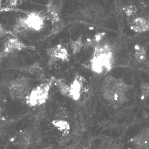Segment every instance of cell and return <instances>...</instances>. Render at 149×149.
Masks as SVG:
<instances>
[{"instance_id":"d4e9b609","label":"cell","mask_w":149,"mask_h":149,"mask_svg":"<svg viewBox=\"0 0 149 149\" xmlns=\"http://www.w3.org/2000/svg\"><path fill=\"white\" fill-rule=\"evenodd\" d=\"M9 2V6L11 7H16L18 5V1H19L14 0V1H10Z\"/></svg>"},{"instance_id":"484cf974","label":"cell","mask_w":149,"mask_h":149,"mask_svg":"<svg viewBox=\"0 0 149 149\" xmlns=\"http://www.w3.org/2000/svg\"><path fill=\"white\" fill-rule=\"evenodd\" d=\"M2 113H3V109L0 105V120H1L2 118Z\"/></svg>"},{"instance_id":"7a4b0ae2","label":"cell","mask_w":149,"mask_h":149,"mask_svg":"<svg viewBox=\"0 0 149 149\" xmlns=\"http://www.w3.org/2000/svg\"><path fill=\"white\" fill-rule=\"evenodd\" d=\"M91 62L93 72L99 74L109 72L111 70L113 63L111 47L106 44H99L95 47Z\"/></svg>"},{"instance_id":"5b68a950","label":"cell","mask_w":149,"mask_h":149,"mask_svg":"<svg viewBox=\"0 0 149 149\" xmlns=\"http://www.w3.org/2000/svg\"><path fill=\"white\" fill-rule=\"evenodd\" d=\"M130 86L123 81L117 79L111 75L108 76L105 79L103 91H108L114 96V103L122 104L126 99L125 94L130 89Z\"/></svg>"},{"instance_id":"30bf717a","label":"cell","mask_w":149,"mask_h":149,"mask_svg":"<svg viewBox=\"0 0 149 149\" xmlns=\"http://www.w3.org/2000/svg\"><path fill=\"white\" fill-rule=\"evenodd\" d=\"M17 70L23 73L35 76L40 80H44L45 79L44 70L41 66L40 64L37 61L31 65L21 66L17 68Z\"/></svg>"},{"instance_id":"ba28073f","label":"cell","mask_w":149,"mask_h":149,"mask_svg":"<svg viewBox=\"0 0 149 149\" xmlns=\"http://www.w3.org/2000/svg\"><path fill=\"white\" fill-rule=\"evenodd\" d=\"M25 49L35 50V47L26 45L16 37L9 38L5 41L2 51L6 54Z\"/></svg>"},{"instance_id":"277c9868","label":"cell","mask_w":149,"mask_h":149,"mask_svg":"<svg viewBox=\"0 0 149 149\" xmlns=\"http://www.w3.org/2000/svg\"><path fill=\"white\" fill-rule=\"evenodd\" d=\"M54 77L45 81L43 83L33 88L26 98V104L29 107H36L44 104L49 97V93Z\"/></svg>"},{"instance_id":"9a60e30c","label":"cell","mask_w":149,"mask_h":149,"mask_svg":"<svg viewBox=\"0 0 149 149\" xmlns=\"http://www.w3.org/2000/svg\"><path fill=\"white\" fill-rule=\"evenodd\" d=\"M135 57L140 63H144L146 59V52L144 47L136 45L135 46Z\"/></svg>"},{"instance_id":"cb8c5ba5","label":"cell","mask_w":149,"mask_h":149,"mask_svg":"<svg viewBox=\"0 0 149 149\" xmlns=\"http://www.w3.org/2000/svg\"><path fill=\"white\" fill-rule=\"evenodd\" d=\"M8 55L4 53L2 51L1 52H0V65H1V63H2V61H3V59Z\"/></svg>"},{"instance_id":"7402d4cb","label":"cell","mask_w":149,"mask_h":149,"mask_svg":"<svg viewBox=\"0 0 149 149\" xmlns=\"http://www.w3.org/2000/svg\"><path fill=\"white\" fill-rule=\"evenodd\" d=\"M141 99H144L149 95V84L146 82H142L141 85Z\"/></svg>"},{"instance_id":"ffe728a7","label":"cell","mask_w":149,"mask_h":149,"mask_svg":"<svg viewBox=\"0 0 149 149\" xmlns=\"http://www.w3.org/2000/svg\"><path fill=\"white\" fill-rule=\"evenodd\" d=\"M7 94H9L8 85L5 84L0 85V103H3L5 102Z\"/></svg>"},{"instance_id":"3957f363","label":"cell","mask_w":149,"mask_h":149,"mask_svg":"<svg viewBox=\"0 0 149 149\" xmlns=\"http://www.w3.org/2000/svg\"><path fill=\"white\" fill-rule=\"evenodd\" d=\"M41 140V134L38 124L34 123L14 135L10 139L12 144L21 149L37 146Z\"/></svg>"},{"instance_id":"e0dca14e","label":"cell","mask_w":149,"mask_h":149,"mask_svg":"<svg viewBox=\"0 0 149 149\" xmlns=\"http://www.w3.org/2000/svg\"><path fill=\"white\" fill-rule=\"evenodd\" d=\"M52 125L57 128V130L62 132L63 134L67 135L70 130V124L63 120H55L52 122Z\"/></svg>"},{"instance_id":"4fadbf2b","label":"cell","mask_w":149,"mask_h":149,"mask_svg":"<svg viewBox=\"0 0 149 149\" xmlns=\"http://www.w3.org/2000/svg\"><path fill=\"white\" fill-rule=\"evenodd\" d=\"M131 141L139 148H147L149 146V130L146 129L133 138Z\"/></svg>"},{"instance_id":"ac0fdd59","label":"cell","mask_w":149,"mask_h":149,"mask_svg":"<svg viewBox=\"0 0 149 149\" xmlns=\"http://www.w3.org/2000/svg\"><path fill=\"white\" fill-rule=\"evenodd\" d=\"M83 46V44L81 37H80L77 40L71 42V49L72 50L73 54H75L79 52Z\"/></svg>"},{"instance_id":"8992f818","label":"cell","mask_w":149,"mask_h":149,"mask_svg":"<svg viewBox=\"0 0 149 149\" xmlns=\"http://www.w3.org/2000/svg\"><path fill=\"white\" fill-rule=\"evenodd\" d=\"M9 94L13 100H25L31 91L30 80L25 76L19 77L8 84Z\"/></svg>"},{"instance_id":"2e32d148","label":"cell","mask_w":149,"mask_h":149,"mask_svg":"<svg viewBox=\"0 0 149 149\" xmlns=\"http://www.w3.org/2000/svg\"><path fill=\"white\" fill-rule=\"evenodd\" d=\"M105 33H100L95 35L92 39H88L83 44V47L85 49H87L89 47H95L100 44V41L105 36Z\"/></svg>"},{"instance_id":"8fae6325","label":"cell","mask_w":149,"mask_h":149,"mask_svg":"<svg viewBox=\"0 0 149 149\" xmlns=\"http://www.w3.org/2000/svg\"><path fill=\"white\" fill-rule=\"evenodd\" d=\"M85 80L82 77L77 75L70 86V97L75 100H77L79 99L81 90L83 88V84Z\"/></svg>"},{"instance_id":"9c48e42d","label":"cell","mask_w":149,"mask_h":149,"mask_svg":"<svg viewBox=\"0 0 149 149\" xmlns=\"http://www.w3.org/2000/svg\"><path fill=\"white\" fill-rule=\"evenodd\" d=\"M61 6V4L56 3L53 1H49L46 5L45 11L47 19L50 21L52 25H54L61 20L60 14Z\"/></svg>"},{"instance_id":"44dd1931","label":"cell","mask_w":149,"mask_h":149,"mask_svg":"<svg viewBox=\"0 0 149 149\" xmlns=\"http://www.w3.org/2000/svg\"><path fill=\"white\" fill-rule=\"evenodd\" d=\"M124 12L127 16H133L136 14L137 12V8L134 5H131L126 6L124 7Z\"/></svg>"},{"instance_id":"7c38bea8","label":"cell","mask_w":149,"mask_h":149,"mask_svg":"<svg viewBox=\"0 0 149 149\" xmlns=\"http://www.w3.org/2000/svg\"><path fill=\"white\" fill-rule=\"evenodd\" d=\"M130 27L132 30L138 33L148 31L149 29V21L144 17H136L132 21Z\"/></svg>"},{"instance_id":"d6986e66","label":"cell","mask_w":149,"mask_h":149,"mask_svg":"<svg viewBox=\"0 0 149 149\" xmlns=\"http://www.w3.org/2000/svg\"><path fill=\"white\" fill-rule=\"evenodd\" d=\"M53 27H52V29H51V30L50 31V33L49 34V35L47 36L46 37H43V39H47L49 38L50 36H54V35H56V34H58L59 32H60L63 27H64V23L61 22V20L59 22H57L54 25H53Z\"/></svg>"},{"instance_id":"4316f807","label":"cell","mask_w":149,"mask_h":149,"mask_svg":"<svg viewBox=\"0 0 149 149\" xmlns=\"http://www.w3.org/2000/svg\"><path fill=\"white\" fill-rule=\"evenodd\" d=\"M55 149V148H53V147H51V146H49V147H45V148H41V149Z\"/></svg>"},{"instance_id":"603a6c76","label":"cell","mask_w":149,"mask_h":149,"mask_svg":"<svg viewBox=\"0 0 149 149\" xmlns=\"http://www.w3.org/2000/svg\"><path fill=\"white\" fill-rule=\"evenodd\" d=\"M8 34L11 35L12 36H14V37H16L12 31L7 30L1 23H0V38L4 37Z\"/></svg>"},{"instance_id":"5bb4252c","label":"cell","mask_w":149,"mask_h":149,"mask_svg":"<svg viewBox=\"0 0 149 149\" xmlns=\"http://www.w3.org/2000/svg\"><path fill=\"white\" fill-rule=\"evenodd\" d=\"M55 83L56 86L59 89L61 93L64 96L70 97V86L66 84L65 81L62 79H55Z\"/></svg>"},{"instance_id":"6da1fadb","label":"cell","mask_w":149,"mask_h":149,"mask_svg":"<svg viewBox=\"0 0 149 149\" xmlns=\"http://www.w3.org/2000/svg\"><path fill=\"white\" fill-rule=\"evenodd\" d=\"M47 19L45 10L28 12L25 15L17 17L12 32L16 36H26L29 33L40 32L45 27Z\"/></svg>"},{"instance_id":"52a82bcc","label":"cell","mask_w":149,"mask_h":149,"mask_svg":"<svg viewBox=\"0 0 149 149\" xmlns=\"http://www.w3.org/2000/svg\"><path fill=\"white\" fill-rule=\"evenodd\" d=\"M46 50L49 57V66H52L58 61L63 62L69 61L70 55L68 53V49L61 45H57L48 48Z\"/></svg>"}]
</instances>
